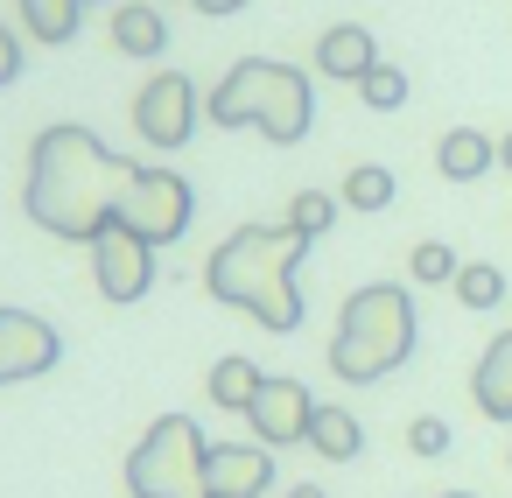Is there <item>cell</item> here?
I'll return each mask as SVG.
<instances>
[{
	"label": "cell",
	"mask_w": 512,
	"mask_h": 498,
	"mask_svg": "<svg viewBox=\"0 0 512 498\" xmlns=\"http://www.w3.org/2000/svg\"><path fill=\"white\" fill-rule=\"evenodd\" d=\"M134 169L141 162H127V155H113L92 127H43L36 134V148H29V218L43 225V232H57V239H78V246H92L106 225H113V211H120V197H127V183H134Z\"/></svg>",
	"instance_id": "cell-1"
},
{
	"label": "cell",
	"mask_w": 512,
	"mask_h": 498,
	"mask_svg": "<svg viewBox=\"0 0 512 498\" xmlns=\"http://www.w3.org/2000/svg\"><path fill=\"white\" fill-rule=\"evenodd\" d=\"M316 239L302 225H239L211 260H204V288L225 309H246L253 323H267L274 337L302 330V288L295 267Z\"/></svg>",
	"instance_id": "cell-2"
},
{
	"label": "cell",
	"mask_w": 512,
	"mask_h": 498,
	"mask_svg": "<svg viewBox=\"0 0 512 498\" xmlns=\"http://www.w3.org/2000/svg\"><path fill=\"white\" fill-rule=\"evenodd\" d=\"M204 113H211V127H260L274 148H295L316 127V92H309V71H295V64L239 57Z\"/></svg>",
	"instance_id": "cell-3"
},
{
	"label": "cell",
	"mask_w": 512,
	"mask_h": 498,
	"mask_svg": "<svg viewBox=\"0 0 512 498\" xmlns=\"http://www.w3.org/2000/svg\"><path fill=\"white\" fill-rule=\"evenodd\" d=\"M414 358V295L400 281H372L344 302L337 337H330V372L344 386H379Z\"/></svg>",
	"instance_id": "cell-4"
},
{
	"label": "cell",
	"mask_w": 512,
	"mask_h": 498,
	"mask_svg": "<svg viewBox=\"0 0 512 498\" xmlns=\"http://www.w3.org/2000/svg\"><path fill=\"white\" fill-rule=\"evenodd\" d=\"M204 456H211L204 428H197L190 414H162V421L134 442V456H127V491H134V498H211Z\"/></svg>",
	"instance_id": "cell-5"
},
{
	"label": "cell",
	"mask_w": 512,
	"mask_h": 498,
	"mask_svg": "<svg viewBox=\"0 0 512 498\" xmlns=\"http://www.w3.org/2000/svg\"><path fill=\"white\" fill-rule=\"evenodd\" d=\"M190 218H197V190L176 169H134V183H127L120 211H113V225L141 232L148 246H176L190 232Z\"/></svg>",
	"instance_id": "cell-6"
},
{
	"label": "cell",
	"mask_w": 512,
	"mask_h": 498,
	"mask_svg": "<svg viewBox=\"0 0 512 498\" xmlns=\"http://www.w3.org/2000/svg\"><path fill=\"white\" fill-rule=\"evenodd\" d=\"M197 120H204V99H197V85H190L183 71H155V78L141 85V99H134V134H141L155 155L190 148V141H197Z\"/></svg>",
	"instance_id": "cell-7"
},
{
	"label": "cell",
	"mask_w": 512,
	"mask_h": 498,
	"mask_svg": "<svg viewBox=\"0 0 512 498\" xmlns=\"http://www.w3.org/2000/svg\"><path fill=\"white\" fill-rule=\"evenodd\" d=\"M92 281H99L106 302H141L155 288V246L127 225H106L92 239Z\"/></svg>",
	"instance_id": "cell-8"
},
{
	"label": "cell",
	"mask_w": 512,
	"mask_h": 498,
	"mask_svg": "<svg viewBox=\"0 0 512 498\" xmlns=\"http://www.w3.org/2000/svg\"><path fill=\"white\" fill-rule=\"evenodd\" d=\"M57 358H64V337H57L50 316H36V309H0V386L43 379Z\"/></svg>",
	"instance_id": "cell-9"
},
{
	"label": "cell",
	"mask_w": 512,
	"mask_h": 498,
	"mask_svg": "<svg viewBox=\"0 0 512 498\" xmlns=\"http://www.w3.org/2000/svg\"><path fill=\"white\" fill-rule=\"evenodd\" d=\"M246 421H253V435L267 442V449H288V442H309V421H316V393L302 386V379H267L260 386V400L246 407Z\"/></svg>",
	"instance_id": "cell-10"
},
{
	"label": "cell",
	"mask_w": 512,
	"mask_h": 498,
	"mask_svg": "<svg viewBox=\"0 0 512 498\" xmlns=\"http://www.w3.org/2000/svg\"><path fill=\"white\" fill-rule=\"evenodd\" d=\"M204 484H211V498H260L274 484V449L267 442H211Z\"/></svg>",
	"instance_id": "cell-11"
},
{
	"label": "cell",
	"mask_w": 512,
	"mask_h": 498,
	"mask_svg": "<svg viewBox=\"0 0 512 498\" xmlns=\"http://www.w3.org/2000/svg\"><path fill=\"white\" fill-rule=\"evenodd\" d=\"M372 64H379V43H372V29H358V22H337V29H323V43H316V71H323V78H337V85H358Z\"/></svg>",
	"instance_id": "cell-12"
},
{
	"label": "cell",
	"mask_w": 512,
	"mask_h": 498,
	"mask_svg": "<svg viewBox=\"0 0 512 498\" xmlns=\"http://www.w3.org/2000/svg\"><path fill=\"white\" fill-rule=\"evenodd\" d=\"M470 400H477V414L512 421V330L491 337V351L477 358V372H470Z\"/></svg>",
	"instance_id": "cell-13"
},
{
	"label": "cell",
	"mask_w": 512,
	"mask_h": 498,
	"mask_svg": "<svg viewBox=\"0 0 512 498\" xmlns=\"http://www.w3.org/2000/svg\"><path fill=\"white\" fill-rule=\"evenodd\" d=\"M113 50L120 57H162L169 50V22L155 0H120L113 8Z\"/></svg>",
	"instance_id": "cell-14"
},
{
	"label": "cell",
	"mask_w": 512,
	"mask_h": 498,
	"mask_svg": "<svg viewBox=\"0 0 512 498\" xmlns=\"http://www.w3.org/2000/svg\"><path fill=\"white\" fill-rule=\"evenodd\" d=\"M491 162H498V148H491V134H477V127H449L442 148H435V169H442L449 183H477Z\"/></svg>",
	"instance_id": "cell-15"
},
{
	"label": "cell",
	"mask_w": 512,
	"mask_h": 498,
	"mask_svg": "<svg viewBox=\"0 0 512 498\" xmlns=\"http://www.w3.org/2000/svg\"><path fill=\"white\" fill-rule=\"evenodd\" d=\"M309 449H316L323 463H351V456L365 449L358 414H351V407H316V421H309Z\"/></svg>",
	"instance_id": "cell-16"
},
{
	"label": "cell",
	"mask_w": 512,
	"mask_h": 498,
	"mask_svg": "<svg viewBox=\"0 0 512 498\" xmlns=\"http://www.w3.org/2000/svg\"><path fill=\"white\" fill-rule=\"evenodd\" d=\"M260 386H267V372H260L253 358H218V365H211V407L246 414V407L260 400Z\"/></svg>",
	"instance_id": "cell-17"
},
{
	"label": "cell",
	"mask_w": 512,
	"mask_h": 498,
	"mask_svg": "<svg viewBox=\"0 0 512 498\" xmlns=\"http://www.w3.org/2000/svg\"><path fill=\"white\" fill-rule=\"evenodd\" d=\"M85 8H92V0H22V29L36 43H71L78 22H85Z\"/></svg>",
	"instance_id": "cell-18"
},
{
	"label": "cell",
	"mask_w": 512,
	"mask_h": 498,
	"mask_svg": "<svg viewBox=\"0 0 512 498\" xmlns=\"http://www.w3.org/2000/svg\"><path fill=\"white\" fill-rule=\"evenodd\" d=\"M344 204H351V211H386V204H393V169L358 162V169L344 176Z\"/></svg>",
	"instance_id": "cell-19"
},
{
	"label": "cell",
	"mask_w": 512,
	"mask_h": 498,
	"mask_svg": "<svg viewBox=\"0 0 512 498\" xmlns=\"http://www.w3.org/2000/svg\"><path fill=\"white\" fill-rule=\"evenodd\" d=\"M449 288H456V302H463V309H498V302H505V274H498L491 260H470Z\"/></svg>",
	"instance_id": "cell-20"
},
{
	"label": "cell",
	"mask_w": 512,
	"mask_h": 498,
	"mask_svg": "<svg viewBox=\"0 0 512 498\" xmlns=\"http://www.w3.org/2000/svg\"><path fill=\"white\" fill-rule=\"evenodd\" d=\"M337 211H344V197H330V190H302V197L288 204V225H302L309 239H323V232L337 225Z\"/></svg>",
	"instance_id": "cell-21"
},
{
	"label": "cell",
	"mask_w": 512,
	"mask_h": 498,
	"mask_svg": "<svg viewBox=\"0 0 512 498\" xmlns=\"http://www.w3.org/2000/svg\"><path fill=\"white\" fill-rule=\"evenodd\" d=\"M358 92H365V106H372V113H393V106H407V71L372 64V71L358 78Z\"/></svg>",
	"instance_id": "cell-22"
},
{
	"label": "cell",
	"mask_w": 512,
	"mask_h": 498,
	"mask_svg": "<svg viewBox=\"0 0 512 498\" xmlns=\"http://www.w3.org/2000/svg\"><path fill=\"white\" fill-rule=\"evenodd\" d=\"M407 274H414V281H456V274H463V260H456L442 239H421V246H414V260H407Z\"/></svg>",
	"instance_id": "cell-23"
},
{
	"label": "cell",
	"mask_w": 512,
	"mask_h": 498,
	"mask_svg": "<svg viewBox=\"0 0 512 498\" xmlns=\"http://www.w3.org/2000/svg\"><path fill=\"white\" fill-rule=\"evenodd\" d=\"M407 449H414V456H449V421H442V414H421V421L407 428Z\"/></svg>",
	"instance_id": "cell-24"
},
{
	"label": "cell",
	"mask_w": 512,
	"mask_h": 498,
	"mask_svg": "<svg viewBox=\"0 0 512 498\" xmlns=\"http://www.w3.org/2000/svg\"><path fill=\"white\" fill-rule=\"evenodd\" d=\"M15 78H22V36H15V29H0V92H8Z\"/></svg>",
	"instance_id": "cell-25"
},
{
	"label": "cell",
	"mask_w": 512,
	"mask_h": 498,
	"mask_svg": "<svg viewBox=\"0 0 512 498\" xmlns=\"http://www.w3.org/2000/svg\"><path fill=\"white\" fill-rule=\"evenodd\" d=\"M190 8H197V15H239L246 0H190Z\"/></svg>",
	"instance_id": "cell-26"
},
{
	"label": "cell",
	"mask_w": 512,
	"mask_h": 498,
	"mask_svg": "<svg viewBox=\"0 0 512 498\" xmlns=\"http://www.w3.org/2000/svg\"><path fill=\"white\" fill-rule=\"evenodd\" d=\"M288 498H330V491H323V484H295Z\"/></svg>",
	"instance_id": "cell-27"
},
{
	"label": "cell",
	"mask_w": 512,
	"mask_h": 498,
	"mask_svg": "<svg viewBox=\"0 0 512 498\" xmlns=\"http://www.w3.org/2000/svg\"><path fill=\"white\" fill-rule=\"evenodd\" d=\"M498 169H512V134H505V141H498Z\"/></svg>",
	"instance_id": "cell-28"
},
{
	"label": "cell",
	"mask_w": 512,
	"mask_h": 498,
	"mask_svg": "<svg viewBox=\"0 0 512 498\" xmlns=\"http://www.w3.org/2000/svg\"><path fill=\"white\" fill-rule=\"evenodd\" d=\"M442 498H477V491H442Z\"/></svg>",
	"instance_id": "cell-29"
},
{
	"label": "cell",
	"mask_w": 512,
	"mask_h": 498,
	"mask_svg": "<svg viewBox=\"0 0 512 498\" xmlns=\"http://www.w3.org/2000/svg\"><path fill=\"white\" fill-rule=\"evenodd\" d=\"M505 470H512V449H505Z\"/></svg>",
	"instance_id": "cell-30"
}]
</instances>
